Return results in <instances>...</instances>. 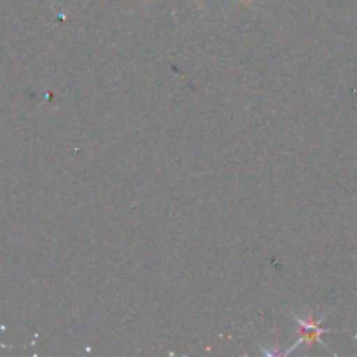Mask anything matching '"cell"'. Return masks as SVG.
I'll return each instance as SVG.
<instances>
[{"label":"cell","mask_w":357,"mask_h":357,"mask_svg":"<svg viewBox=\"0 0 357 357\" xmlns=\"http://www.w3.org/2000/svg\"><path fill=\"white\" fill-rule=\"evenodd\" d=\"M295 321L298 323V326H300L298 331H300V335H302V337L298 338V342H296V344L293 345V347L289 349L286 354H289V352L295 351V349L298 347V345H302L303 342H309L307 345H312L314 342H317V344H323L319 337L328 331V330H323V328H321V321H323V319H321V321H303L302 317L295 316Z\"/></svg>","instance_id":"1"}]
</instances>
